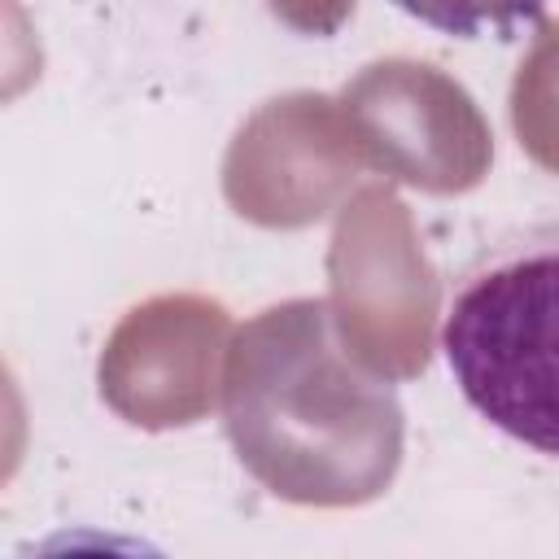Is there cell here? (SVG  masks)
Masks as SVG:
<instances>
[{
  "label": "cell",
  "mask_w": 559,
  "mask_h": 559,
  "mask_svg": "<svg viewBox=\"0 0 559 559\" xmlns=\"http://www.w3.org/2000/svg\"><path fill=\"white\" fill-rule=\"evenodd\" d=\"M441 354L480 419L559 459V223L524 227L459 271Z\"/></svg>",
  "instance_id": "cell-1"
},
{
  "label": "cell",
  "mask_w": 559,
  "mask_h": 559,
  "mask_svg": "<svg viewBox=\"0 0 559 559\" xmlns=\"http://www.w3.org/2000/svg\"><path fill=\"white\" fill-rule=\"evenodd\" d=\"M393 4L441 35L480 39V35H511L537 22L555 0H393Z\"/></svg>",
  "instance_id": "cell-2"
}]
</instances>
